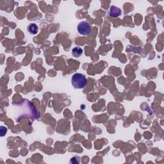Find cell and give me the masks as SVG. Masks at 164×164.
I'll return each instance as SVG.
<instances>
[{
  "mask_svg": "<svg viewBox=\"0 0 164 164\" xmlns=\"http://www.w3.org/2000/svg\"><path fill=\"white\" fill-rule=\"evenodd\" d=\"M72 53L75 57H80L83 53V50L80 47H76L75 48H73Z\"/></svg>",
  "mask_w": 164,
  "mask_h": 164,
  "instance_id": "obj_5",
  "label": "cell"
},
{
  "mask_svg": "<svg viewBox=\"0 0 164 164\" xmlns=\"http://www.w3.org/2000/svg\"><path fill=\"white\" fill-rule=\"evenodd\" d=\"M108 14L109 16L112 17V18H117V17L121 15V10L119 8L116 7L115 6H112Z\"/></svg>",
  "mask_w": 164,
  "mask_h": 164,
  "instance_id": "obj_3",
  "label": "cell"
},
{
  "mask_svg": "<svg viewBox=\"0 0 164 164\" xmlns=\"http://www.w3.org/2000/svg\"><path fill=\"white\" fill-rule=\"evenodd\" d=\"M71 82L73 87L75 89H83L87 85V78L84 75L81 73H76L72 76Z\"/></svg>",
  "mask_w": 164,
  "mask_h": 164,
  "instance_id": "obj_1",
  "label": "cell"
},
{
  "mask_svg": "<svg viewBox=\"0 0 164 164\" xmlns=\"http://www.w3.org/2000/svg\"><path fill=\"white\" fill-rule=\"evenodd\" d=\"M78 31L82 35H89L91 31V26L88 22L83 21L78 24Z\"/></svg>",
  "mask_w": 164,
  "mask_h": 164,
  "instance_id": "obj_2",
  "label": "cell"
},
{
  "mask_svg": "<svg viewBox=\"0 0 164 164\" xmlns=\"http://www.w3.org/2000/svg\"><path fill=\"white\" fill-rule=\"evenodd\" d=\"M28 31L30 33V34L35 35L38 33V28L36 24L32 23L28 26Z\"/></svg>",
  "mask_w": 164,
  "mask_h": 164,
  "instance_id": "obj_4",
  "label": "cell"
}]
</instances>
